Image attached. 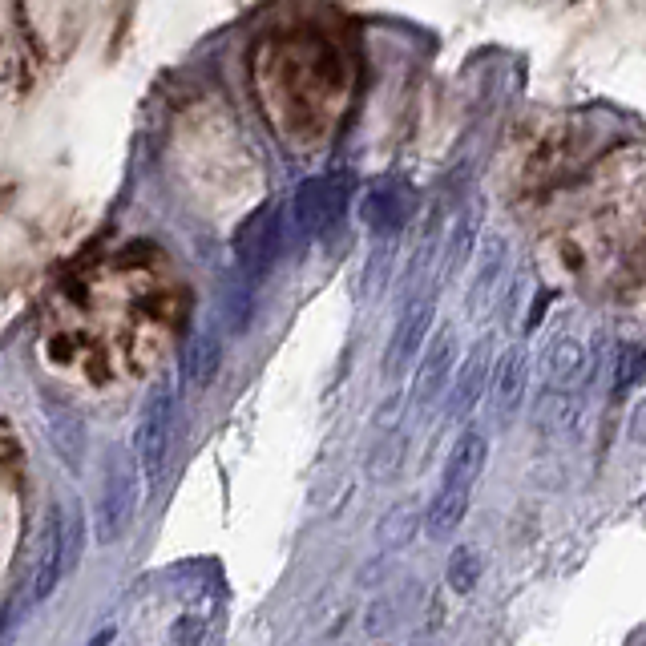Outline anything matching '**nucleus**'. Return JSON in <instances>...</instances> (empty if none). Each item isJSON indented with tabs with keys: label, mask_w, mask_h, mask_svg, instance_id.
Instances as JSON below:
<instances>
[{
	"label": "nucleus",
	"mask_w": 646,
	"mask_h": 646,
	"mask_svg": "<svg viewBox=\"0 0 646 646\" xmlns=\"http://www.w3.org/2000/svg\"><path fill=\"white\" fill-rule=\"evenodd\" d=\"M138 461L126 449H110L105 453V469H101V497H97V513H93V542L97 546H114L126 537L134 513H138Z\"/></svg>",
	"instance_id": "f257e3e1"
},
{
	"label": "nucleus",
	"mask_w": 646,
	"mask_h": 646,
	"mask_svg": "<svg viewBox=\"0 0 646 646\" xmlns=\"http://www.w3.org/2000/svg\"><path fill=\"white\" fill-rule=\"evenodd\" d=\"M170 433H174V384L162 380L150 388L142 416H138V433H134V461L146 481H158V473L166 465Z\"/></svg>",
	"instance_id": "f03ea898"
},
{
	"label": "nucleus",
	"mask_w": 646,
	"mask_h": 646,
	"mask_svg": "<svg viewBox=\"0 0 646 646\" xmlns=\"http://www.w3.org/2000/svg\"><path fill=\"white\" fill-rule=\"evenodd\" d=\"M348 178L344 174H323V178H307L299 182L295 198H291V227L299 239H311V235H323L328 231L344 206H348Z\"/></svg>",
	"instance_id": "7ed1b4c3"
},
{
	"label": "nucleus",
	"mask_w": 646,
	"mask_h": 646,
	"mask_svg": "<svg viewBox=\"0 0 646 646\" xmlns=\"http://www.w3.org/2000/svg\"><path fill=\"white\" fill-rule=\"evenodd\" d=\"M283 210L279 206H263L255 219L243 227V235H239V279L243 283H251V287H259L263 283V275L275 267V259H279V251H283Z\"/></svg>",
	"instance_id": "20e7f679"
},
{
	"label": "nucleus",
	"mask_w": 646,
	"mask_h": 646,
	"mask_svg": "<svg viewBox=\"0 0 646 646\" xmlns=\"http://www.w3.org/2000/svg\"><path fill=\"white\" fill-rule=\"evenodd\" d=\"M433 315H437L433 291H420V295L404 307V315H400V323H396V332H392V344H388V364H384L388 376H400V372L420 356L424 336H428V328H433Z\"/></svg>",
	"instance_id": "39448f33"
},
{
	"label": "nucleus",
	"mask_w": 646,
	"mask_h": 646,
	"mask_svg": "<svg viewBox=\"0 0 646 646\" xmlns=\"http://www.w3.org/2000/svg\"><path fill=\"white\" fill-rule=\"evenodd\" d=\"M41 412H45L49 445L57 449L61 465L69 473H81V457H85V424H81V416L65 400H53V396H41Z\"/></svg>",
	"instance_id": "423d86ee"
},
{
	"label": "nucleus",
	"mask_w": 646,
	"mask_h": 646,
	"mask_svg": "<svg viewBox=\"0 0 646 646\" xmlns=\"http://www.w3.org/2000/svg\"><path fill=\"white\" fill-rule=\"evenodd\" d=\"M453 364H457V336L445 328L433 344H428V352H424V360H420V368H416V392H412V396H416V408H420V412L449 388Z\"/></svg>",
	"instance_id": "0eeeda50"
},
{
	"label": "nucleus",
	"mask_w": 646,
	"mask_h": 646,
	"mask_svg": "<svg viewBox=\"0 0 646 646\" xmlns=\"http://www.w3.org/2000/svg\"><path fill=\"white\" fill-rule=\"evenodd\" d=\"M485 457H489V441L485 433L469 428V433L457 437L449 461H445V473H441V489L445 493H473L481 469H485Z\"/></svg>",
	"instance_id": "6e6552de"
},
{
	"label": "nucleus",
	"mask_w": 646,
	"mask_h": 646,
	"mask_svg": "<svg viewBox=\"0 0 646 646\" xmlns=\"http://www.w3.org/2000/svg\"><path fill=\"white\" fill-rule=\"evenodd\" d=\"M65 578V546H61V517L53 513L45 537H41V558H37V570L29 578V594H25V610L41 606Z\"/></svg>",
	"instance_id": "1a4fd4ad"
},
{
	"label": "nucleus",
	"mask_w": 646,
	"mask_h": 646,
	"mask_svg": "<svg viewBox=\"0 0 646 646\" xmlns=\"http://www.w3.org/2000/svg\"><path fill=\"white\" fill-rule=\"evenodd\" d=\"M219 364H223V340L214 336L210 328H198V332L190 336L186 352H182L178 376H182V384H186L190 392H202V388L214 380V372H219Z\"/></svg>",
	"instance_id": "9d476101"
},
{
	"label": "nucleus",
	"mask_w": 646,
	"mask_h": 646,
	"mask_svg": "<svg viewBox=\"0 0 646 646\" xmlns=\"http://www.w3.org/2000/svg\"><path fill=\"white\" fill-rule=\"evenodd\" d=\"M485 388H489V344H477V348L469 352V360L461 364V372H457V388H453V396H449V416H453V420L469 416Z\"/></svg>",
	"instance_id": "9b49d317"
},
{
	"label": "nucleus",
	"mask_w": 646,
	"mask_h": 646,
	"mask_svg": "<svg viewBox=\"0 0 646 646\" xmlns=\"http://www.w3.org/2000/svg\"><path fill=\"white\" fill-rule=\"evenodd\" d=\"M525 376H529V356L521 344H513L505 356H501V368H497V380H493V396H497V408L501 412H513L525 396Z\"/></svg>",
	"instance_id": "f8f14e48"
},
{
	"label": "nucleus",
	"mask_w": 646,
	"mask_h": 646,
	"mask_svg": "<svg viewBox=\"0 0 646 646\" xmlns=\"http://www.w3.org/2000/svg\"><path fill=\"white\" fill-rule=\"evenodd\" d=\"M582 360H586L582 340L562 336L558 344H550V356H546V384H550V392H566V388L578 380Z\"/></svg>",
	"instance_id": "ddd939ff"
},
{
	"label": "nucleus",
	"mask_w": 646,
	"mask_h": 646,
	"mask_svg": "<svg viewBox=\"0 0 646 646\" xmlns=\"http://www.w3.org/2000/svg\"><path fill=\"white\" fill-rule=\"evenodd\" d=\"M445 582H449L453 594H473L477 590V582H481V554H477V546H457L449 554Z\"/></svg>",
	"instance_id": "4468645a"
},
{
	"label": "nucleus",
	"mask_w": 646,
	"mask_h": 646,
	"mask_svg": "<svg viewBox=\"0 0 646 646\" xmlns=\"http://www.w3.org/2000/svg\"><path fill=\"white\" fill-rule=\"evenodd\" d=\"M642 368H646V348L642 344H626L618 352V364H614V396H626L638 384Z\"/></svg>",
	"instance_id": "2eb2a0df"
},
{
	"label": "nucleus",
	"mask_w": 646,
	"mask_h": 646,
	"mask_svg": "<svg viewBox=\"0 0 646 646\" xmlns=\"http://www.w3.org/2000/svg\"><path fill=\"white\" fill-rule=\"evenodd\" d=\"M368 223H372V231L380 235H388V231H396L400 227V198L396 194H388V190H376L372 198H368Z\"/></svg>",
	"instance_id": "dca6fc26"
},
{
	"label": "nucleus",
	"mask_w": 646,
	"mask_h": 646,
	"mask_svg": "<svg viewBox=\"0 0 646 646\" xmlns=\"http://www.w3.org/2000/svg\"><path fill=\"white\" fill-rule=\"evenodd\" d=\"M251 311H255V287L251 283H235L227 291V323H231V332H247V323H251Z\"/></svg>",
	"instance_id": "f3484780"
},
{
	"label": "nucleus",
	"mask_w": 646,
	"mask_h": 646,
	"mask_svg": "<svg viewBox=\"0 0 646 646\" xmlns=\"http://www.w3.org/2000/svg\"><path fill=\"white\" fill-rule=\"evenodd\" d=\"M469 251H473V219L465 214V219L457 223V231H453V239H449V275L457 271V267H465V259H469Z\"/></svg>",
	"instance_id": "a211bd4d"
},
{
	"label": "nucleus",
	"mask_w": 646,
	"mask_h": 646,
	"mask_svg": "<svg viewBox=\"0 0 646 646\" xmlns=\"http://www.w3.org/2000/svg\"><path fill=\"white\" fill-rule=\"evenodd\" d=\"M501 263H505V239L493 235V239L485 243V263H481V275H477V287H473V291H485V287L497 279Z\"/></svg>",
	"instance_id": "6ab92c4d"
},
{
	"label": "nucleus",
	"mask_w": 646,
	"mask_h": 646,
	"mask_svg": "<svg viewBox=\"0 0 646 646\" xmlns=\"http://www.w3.org/2000/svg\"><path fill=\"white\" fill-rule=\"evenodd\" d=\"M202 630H206V622H202L198 614H186V618H178V622H174L170 638H174V646H198Z\"/></svg>",
	"instance_id": "aec40b11"
},
{
	"label": "nucleus",
	"mask_w": 646,
	"mask_h": 646,
	"mask_svg": "<svg viewBox=\"0 0 646 646\" xmlns=\"http://www.w3.org/2000/svg\"><path fill=\"white\" fill-rule=\"evenodd\" d=\"M110 642H114V630H110V626H105V630H101V634H97V638H93L89 646H110Z\"/></svg>",
	"instance_id": "412c9836"
},
{
	"label": "nucleus",
	"mask_w": 646,
	"mask_h": 646,
	"mask_svg": "<svg viewBox=\"0 0 646 646\" xmlns=\"http://www.w3.org/2000/svg\"><path fill=\"white\" fill-rule=\"evenodd\" d=\"M630 646H646V630H638V634L630 638Z\"/></svg>",
	"instance_id": "4be33fe9"
}]
</instances>
